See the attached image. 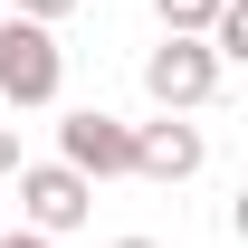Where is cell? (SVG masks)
<instances>
[{
  "label": "cell",
  "mask_w": 248,
  "mask_h": 248,
  "mask_svg": "<svg viewBox=\"0 0 248 248\" xmlns=\"http://www.w3.org/2000/svg\"><path fill=\"white\" fill-rule=\"evenodd\" d=\"M0 95H10L19 115H38V105H58V95H67V48H58V29L0 10Z\"/></svg>",
  "instance_id": "cell-1"
},
{
  "label": "cell",
  "mask_w": 248,
  "mask_h": 248,
  "mask_svg": "<svg viewBox=\"0 0 248 248\" xmlns=\"http://www.w3.org/2000/svg\"><path fill=\"white\" fill-rule=\"evenodd\" d=\"M58 162L77 182H124L134 172V124L105 115V105H67L58 115Z\"/></svg>",
  "instance_id": "cell-2"
},
{
  "label": "cell",
  "mask_w": 248,
  "mask_h": 248,
  "mask_svg": "<svg viewBox=\"0 0 248 248\" xmlns=\"http://www.w3.org/2000/svg\"><path fill=\"white\" fill-rule=\"evenodd\" d=\"M219 77H229V67H219L201 38H162L153 58H143V95H153L162 115H201V105L219 95Z\"/></svg>",
  "instance_id": "cell-3"
},
{
  "label": "cell",
  "mask_w": 248,
  "mask_h": 248,
  "mask_svg": "<svg viewBox=\"0 0 248 248\" xmlns=\"http://www.w3.org/2000/svg\"><path fill=\"white\" fill-rule=\"evenodd\" d=\"M95 219V182H77L67 162H19V229L38 239H67Z\"/></svg>",
  "instance_id": "cell-4"
},
{
  "label": "cell",
  "mask_w": 248,
  "mask_h": 248,
  "mask_svg": "<svg viewBox=\"0 0 248 248\" xmlns=\"http://www.w3.org/2000/svg\"><path fill=\"white\" fill-rule=\"evenodd\" d=\"M201 162H210V134H201V124H182V115L134 124V172H143V182H191Z\"/></svg>",
  "instance_id": "cell-5"
},
{
  "label": "cell",
  "mask_w": 248,
  "mask_h": 248,
  "mask_svg": "<svg viewBox=\"0 0 248 248\" xmlns=\"http://www.w3.org/2000/svg\"><path fill=\"white\" fill-rule=\"evenodd\" d=\"M219 10H229V0H153V19H162V38H201L219 19Z\"/></svg>",
  "instance_id": "cell-6"
},
{
  "label": "cell",
  "mask_w": 248,
  "mask_h": 248,
  "mask_svg": "<svg viewBox=\"0 0 248 248\" xmlns=\"http://www.w3.org/2000/svg\"><path fill=\"white\" fill-rule=\"evenodd\" d=\"M10 10H19V19H38V29H58V19L77 10V0H10Z\"/></svg>",
  "instance_id": "cell-7"
},
{
  "label": "cell",
  "mask_w": 248,
  "mask_h": 248,
  "mask_svg": "<svg viewBox=\"0 0 248 248\" xmlns=\"http://www.w3.org/2000/svg\"><path fill=\"white\" fill-rule=\"evenodd\" d=\"M0 248H58V239H38V229H0Z\"/></svg>",
  "instance_id": "cell-8"
},
{
  "label": "cell",
  "mask_w": 248,
  "mask_h": 248,
  "mask_svg": "<svg viewBox=\"0 0 248 248\" xmlns=\"http://www.w3.org/2000/svg\"><path fill=\"white\" fill-rule=\"evenodd\" d=\"M0 172H19V134H10V124H0Z\"/></svg>",
  "instance_id": "cell-9"
},
{
  "label": "cell",
  "mask_w": 248,
  "mask_h": 248,
  "mask_svg": "<svg viewBox=\"0 0 248 248\" xmlns=\"http://www.w3.org/2000/svg\"><path fill=\"white\" fill-rule=\"evenodd\" d=\"M115 248H162V239H115Z\"/></svg>",
  "instance_id": "cell-10"
},
{
  "label": "cell",
  "mask_w": 248,
  "mask_h": 248,
  "mask_svg": "<svg viewBox=\"0 0 248 248\" xmlns=\"http://www.w3.org/2000/svg\"><path fill=\"white\" fill-rule=\"evenodd\" d=\"M0 10H10V0H0Z\"/></svg>",
  "instance_id": "cell-11"
}]
</instances>
